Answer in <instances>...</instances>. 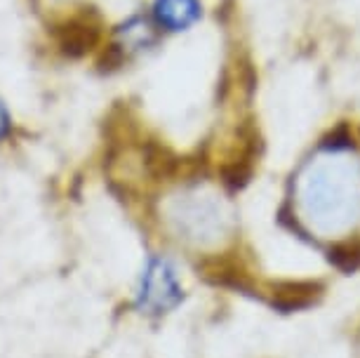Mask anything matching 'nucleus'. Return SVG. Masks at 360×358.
Returning a JSON list of instances; mask_svg holds the SVG:
<instances>
[{
    "label": "nucleus",
    "instance_id": "nucleus-2",
    "mask_svg": "<svg viewBox=\"0 0 360 358\" xmlns=\"http://www.w3.org/2000/svg\"><path fill=\"white\" fill-rule=\"evenodd\" d=\"M160 215L167 231L181 245L198 252L219 250L233 231V215L226 198L207 184H191L167 196Z\"/></svg>",
    "mask_w": 360,
    "mask_h": 358
},
{
    "label": "nucleus",
    "instance_id": "nucleus-6",
    "mask_svg": "<svg viewBox=\"0 0 360 358\" xmlns=\"http://www.w3.org/2000/svg\"><path fill=\"white\" fill-rule=\"evenodd\" d=\"M10 132V116H8V109L3 106V101H0V139L8 137Z\"/></svg>",
    "mask_w": 360,
    "mask_h": 358
},
{
    "label": "nucleus",
    "instance_id": "nucleus-3",
    "mask_svg": "<svg viewBox=\"0 0 360 358\" xmlns=\"http://www.w3.org/2000/svg\"><path fill=\"white\" fill-rule=\"evenodd\" d=\"M181 300V283L174 267L162 257H151L139 279L137 307L146 314H165Z\"/></svg>",
    "mask_w": 360,
    "mask_h": 358
},
{
    "label": "nucleus",
    "instance_id": "nucleus-1",
    "mask_svg": "<svg viewBox=\"0 0 360 358\" xmlns=\"http://www.w3.org/2000/svg\"><path fill=\"white\" fill-rule=\"evenodd\" d=\"M292 207L299 224L325 241L360 229V156L349 146H325L299 170Z\"/></svg>",
    "mask_w": 360,
    "mask_h": 358
},
{
    "label": "nucleus",
    "instance_id": "nucleus-4",
    "mask_svg": "<svg viewBox=\"0 0 360 358\" xmlns=\"http://www.w3.org/2000/svg\"><path fill=\"white\" fill-rule=\"evenodd\" d=\"M97 38H99V26L94 24V19H90V15L73 17L66 24L59 26V31H57L59 47H62V52L69 57L85 55V52L97 43Z\"/></svg>",
    "mask_w": 360,
    "mask_h": 358
},
{
    "label": "nucleus",
    "instance_id": "nucleus-5",
    "mask_svg": "<svg viewBox=\"0 0 360 358\" xmlns=\"http://www.w3.org/2000/svg\"><path fill=\"white\" fill-rule=\"evenodd\" d=\"M200 17L198 0H155V19L167 31H181Z\"/></svg>",
    "mask_w": 360,
    "mask_h": 358
}]
</instances>
